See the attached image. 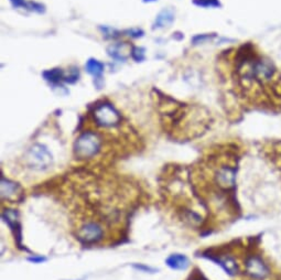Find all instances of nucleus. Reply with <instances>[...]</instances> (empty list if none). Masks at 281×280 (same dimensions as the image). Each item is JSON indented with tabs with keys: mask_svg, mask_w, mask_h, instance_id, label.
Segmentation results:
<instances>
[{
	"mask_svg": "<svg viewBox=\"0 0 281 280\" xmlns=\"http://www.w3.org/2000/svg\"><path fill=\"white\" fill-rule=\"evenodd\" d=\"M16 191H17V185L15 182L9 181L8 179L2 178V196H3V198L14 195Z\"/></svg>",
	"mask_w": 281,
	"mask_h": 280,
	"instance_id": "ddd939ff",
	"label": "nucleus"
},
{
	"mask_svg": "<svg viewBox=\"0 0 281 280\" xmlns=\"http://www.w3.org/2000/svg\"><path fill=\"white\" fill-rule=\"evenodd\" d=\"M246 268L247 272L254 278H264L268 272V269L266 265L264 264V261L258 257H252L251 259H248Z\"/></svg>",
	"mask_w": 281,
	"mask_h": 280,
	"instance_id": "0eeeda50",
	"label": "nucleus"
},
{
	"mask_svg": "<svg viewBox=\"0 0 281 280\" xmlns=\"http://www.w3.org/2000/svg\"><path fill=\"white\" fill-rule=\"evenodd\" d=\"M43 77L46 81H48L49 83H51L53 85L60 84L61 82H65V73L62 68H52V70H47L43 72Z\"/></svg>",
	"mask_w": 281,
	"mask_h": 280,
	"instance_id": "9b49d317",
	"label": "nucleus"
},
{
	"mask_svg": "<svg viewBox=\"0 0 281 280\" xmlns=\"http://www.w3.org/2000/svg\"><path fill=\"white\" fill-rule=\"evenodd\" d=\"M166 264L174 270H185L189 267L190 261L185 255L173 254L166 259Z\"/></svg>",
	"mask_w": 281,
	"mask_h": 280,
	"instance_id": "6e6552de",
	"label": "nucleus"
},
{
	"mask_svg": "<svg viewBox=\"0 0 281 280\" xmlns=\"http://www.w3.org/2000/svg\"><path fill=\"white\" fill-rule=\"evenodd\" d=\"M102 141L99 136L93 132H85L74 142V153L79 159L93 158L99 152Z\"/></svg>",
	"mask_w": 281,
	"mask_h": 280,
	"instance_id": "f257e3e1",
	"label": "nucleus"
},
{
	"mask_svg": "<svg viewBox=\"0 0 281 280\" xmlns=\"http://www.w3.org/2000/svg\"><path fill=\"white\" fill-rule=\"evenodd\" d=\"M30 261H33V263H41V261H45L46 258H43V257H39V258H36V257H31L29 258Z\"/></svg>",
	"mask_w": 281,
	"mask_h": 280,
	"instance_id": "a211bd4d",
	"label": "nucleus"
},
{
	"mask_svg": "<svg viewBox=\"0 0 281 280\" xmlns=\"http://www.w3.org/2000/svg\"><path fill=\"white\" fill-rule=\"evenodd\" d=\"M193 3H194V5L198 6V7H205V8L217 7V6L220 5L218 0H193Z\"/></svg>",
	"mask_w": 281,
	"mask_h": 280,
	"instance_id": "2eb2a0df",
	"label": "nucleus"
},
{
	"mask_svg": "<svg viewBox=\"0 0 281 280\" xmlns=\"http://www.w3.org/2000/svg\"><path fill=\"white\" fill-rule=\"evenodd\" d=\"M131 51H133V49L126 42H119L116 43V45H111L107 49V53L109 57L118 61L127 60L128 57L131 55Z\"/></svg>",
	"mask_w": 281,
	"mask_h": 280,
	"instance_id": "423d86ee",
	"label": "nucleus"
},
{
	"mask_svg": "<svg viewBox=\"0 0 281 280\" xmlns=\"http://www.w3.org/2000/svg\"><path fill=\"white\" fill-rule=\"evenodd\" d=\"M104 231L102 226L97 223L89 222L79 228L78 238L84 244H94L103 238Z\"/></svg>",
	"mask_w": 281,
	"mask_h": 280,
	"instance_id": "20e7f679",
	"label": "nucleus"
},
{
	"mask_svg": "<svg viewBox=\"0 0 281 280\" xmlns=\"http://www.w3.org/2000/svg\"><path fill=\"white\" fill-rule=\"evenodd\" d=\"M85 68H86V72L91 74L92 76H94V78L101 79L105 66L101 61H98L96 59H90L86 62Z\"/></svg>",
	"mask_w": 281,
	"mask_h": 280,
	"instance_id": "9d476101",
	"label": "nucleus"
},
{
	"mask_svg": "<svg viewBox=\"0 0 281 280\" xmlns=\"http://www.w3.org/2000/svg\"><path fill=\"white\" fill-rule=\"evenodd\" d=\"M217 261L225 270H226L228 273H230V275H234V273L237 272V265L232 258L229 257L220 258Z\"/></svg>",
	"mask_w": 281,
	"mask_h": 280,
	"instance_id": "4468645a",
	"label": "nucleus"
},
{
	"mask_svg": "<svg viewBox=\"0 0 281 280\" xmlns=\"http://www.w3.org/2000/svg\"><path fill=\"white\" fill-rule=\"evenodd\" d=\"M94 122L103 128H114L119 125L122 116L117 108L108 102L98 103L93 110Z\"/></svg>",
	"mask_w": 281,
	"mask_h": 280,
	"instance_id": "f03ea898",
	"label": "nucleus"
},
{
	"mask_svg": "<svg viewBox=\"0 0 281 280\" xmlns=\"http://www.w3.org/2000/svg\"><path fill=\"white\" fill-rule=\"evenodd\" d=\"M131 57H133L136 62H141L145 59V49L142 48H133V51H131Z\"/></svg>",
	"mask_w": 281,
	"mask_h": 280,
	"instance_id": "dca6fc26",
	"label": "nucleus"
},
{
	"mask_svg": "<svg viewBox=\"0 0 281 280\" xmlns=\"http://www.w3.org/2000/svg\"><path fill=\"white\" fill-rule=\"evenodd\" d=\"M236 171L230 167H222L216 173V181L218 185L225 189L233 188L235 184Z\"/></svg>",
	"mask_w": 281,
	"mask_h": 280,
	"instance_id": "39448f33",
	"label": "nucleus"
},
{
	"mask_svg": "<svg viewBox=\"0 0 281 280\" xmlns=\"http://www.w3.org/2000/svg\"><path fill=\"white\" fill-rule=\"evenodd\" d=\"M174 20V12L171 9H164L155 18L153 23V29H161L165 27H169Z\"/></svg>",
	"mask_w": 281,
	"mask_h": 280,
	"instance_id": "1a4fd4ad",
	"label": "nucleus"
},
{
	"mask_svg": "<svg viewBox=\"0 0 281 280\" xmlns=\"http://www.w3.org/2000/svg\"><path fill=\"white\" fill-rule=\"evenodd\" d=\"M136 269L141 270V271H145V272H155V269L151 268V267H148V266H143V265H135L134 266Z\"/></svg>",
	"mask_w": 281,
	"mask_h": 280,
	"instance_id": "f3484780",
	"label": "nucleus"
},
{
	"mask_svg": "<svg viewBox=\"0 0 281 280\" xmlns=\"http://www.w3.org/2000/svg\"><path fill=\"white\" fill-rule=\"evenodd\" d=\"M52 154L49 149L41 144L31 146L26 153V163L31 168L37 171L49 169L52 166Z\"/></svg>",
	"mask_w": 281,
	"mask_h": 280,
	"instance_id": "7ed1b4c3",
	"label": "nucleus"
},
{
	"mask_svg": "<svg viewBox=\"0 0 281 280\" xmlns=\"http://www.w3.org/2000/svg\"><path fill=\"white\" fill-rule=\"evenodd\" d=\"M10 3L15 8L28 9V10L36 11V12L45 11V9H43V6L41 4H37V3L27 2V0H10Z\"/></svg>",
	"mask_w": 281,
	"mask_h": 280,
	"instance_id": "f8f14e48",
	"label": "nucleus"
}]
</instances>
